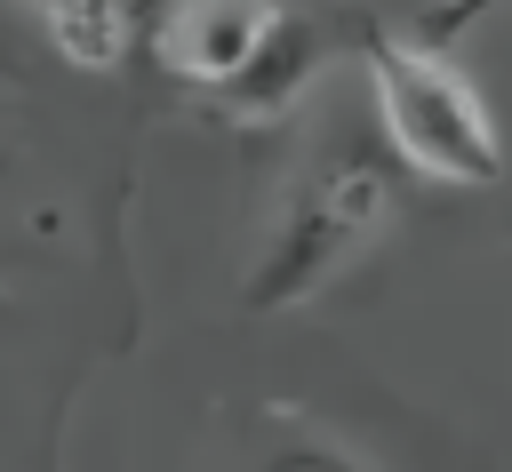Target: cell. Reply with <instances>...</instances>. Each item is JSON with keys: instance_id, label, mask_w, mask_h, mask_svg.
Segmentation results:
<instances>
[{"instance_id": "6da1fadb", "label": "cell", "mask_w": 512, "mask_h": 472, "mask_svg": "<svg viewBox=\"0 0 512 472\" xmlns=\"http://www.w3.org/2000/svg\"><path fill=\"white\" fill-rule=\"evenodd\" d=\"M152 64L232 120H272L320 64V24L288 0H160Z\"/></svg>"}, {"instance_id": "7a4b0ae2", "label": "cell", "mask_w": 512, "mask_h": 472, "mask_svg": "<svg viewBox=\"0 0 512 472\" xmlns=\"http://www.w3.org/2000/svg\"><path fill=\"white\" fill-rule=\"evenodd\" d=\"M384 216H392V176H384V160L368 144L312 152L280 192V216H272V232L256 248V272H248L240 304L248 312H288V304L320 296L384 232Z\"/></svg>"}, {"instance_id": "3957f363", "label": "cell", "mask_w": 512, "mask_h": 472, "mask_svg": "<svg viewBox=\"0 0 512 472\" xmlns=\"http://www.w3.org/2000/svg\"><path fill=\"white\" fill-rule=\"evenodd\" d=\"M360 64L376 88V120L408 168H424L440 184H496L504 176V144H496L480 88L432 40H400L384 24H360Z\"/></svg>"}, {"instance_id": "277c9868", "label": "cell", "mask_w": 512, "mask_h": 472, "mask_svg": "<svg viewBox=\"0 0 512 472\" xmlns=\"http://www.w3.org/2000/svg\"><path fill=\"white\" fill-rule=\"evenodd\" d=\"M56 56L80 64V72H120L144 40H152V16L160 0H32Z\"/></svg>"}, {"instance_id": "5b68a950", "label": "cell", "mask_w": 512, "mask_h": 472, "mask_svg": "<svg viewBox=\"0 0 512 472\" xmlns=\"http://www.w3.org/2000/svg\"><path fill=\"white\" fill-rule=\"evenodd\" d=\"M256 472H368L352 448H336L328 432H304V424H288L264 456H256Z\"/></svg>"}, {"instance_id": "8992f818", "label": "cell", "mask_w": 512, "mask_h": 472, "mask_svg": "<svg viewBox=\"0 0 512 472\" xmlns=\"http://www.w3.org/2000/svg\"><path fill=\"white\" fill-rule=\"evenodd\" d=\"M488 8H504V0H432V8H424V40H432V48H440V40H456V32H464V24H480Z\"/></svg>"}]
</instances>
